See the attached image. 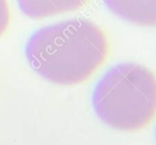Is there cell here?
<instances>
[{
	"instance_id": "cell-1",
	"label": "cell",
	"mask_w": 156,
	"mask_h": 145,
	"mask_svg": "<svg viewBox=\"0 0 156 145\" xmlns=\"http://www.w3.org/2000/svg\"><path fill=\"white\" fill-rule=\"evenodd\" d=\"M25 54L37 75L51 84L84 83L109 55L105 32L88 19H68L45 26L28 38Z\"/></svg>"
},
{
	"instance_id": "cell-2",
	"label": "cell",
	"mask_w": 156,
	"mask_h": 145,
	"mask_svg": "<svg viewBox=\"0 0 156 145\" xmlns=\"http://www.w3.org/2000/svg\"><path fill=\"white\" fill-rule=\"evenodd\" d=\"M97 116L121 131L144 129L156 118V74L139 64H121L105 73L93 94Z\"/></svg>"
},
{
	"instance_id": "cell-3",
	"label": "cell",
	"mask_w": 156,
	"mask_h": 145,
	"mask_svg": "<svg viewBox=\"0 0 156 145\" xmlns=\"http://www.w3.org/2000/svg\"><path fill=\"white\" fill-rule=\"evenodd\" d=\"M111 12L125 21L156 27V0H103Z\"/></svg>"
},
{
	"instance_id": "cell-4",
	"label": "cell",
	"mask_w": 156,
	"mask_h": 145,
	"mask_svg": "<svg viewBox=\"0 0 156 145\" xmlns=\"http://www.w3.org/2000/svg\"><path fill=\"white\" fill-rule=\"evenodd\" d=\"M88 0H16L20 12L32 19L73 12L83 8Z\"/></svg>"
},
{
	"instance_id": "cell-5",
	"label": "cell",
	"mask_w": 156,
	"mask_h": 145,
	"mask_svg": "<svg viewBox=\"0 0 156 145\" xmlns=\"http://www.w3.org/2000/svg\"><path fill=\"white\" fill-rule=\"evenodd\" d=\"M11 21V12L8 0H0V37L6 32Z\"/></svg>"
}]
</instances>
